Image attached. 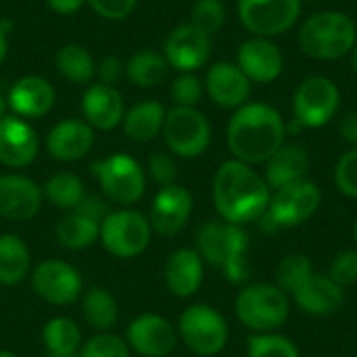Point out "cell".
I'll return each instance as SVG.
<instances>
[{
  "label": "cell",
  "mask_w": 357,
  "mask_h": 357,
  "mask_svg": "<svg viewBox=\"0 0 357 357\" xmlns=\"http://www.w3.org/2000/svg\"><path fill=\"white\" fill-rule=\"evenodd\" d=\"M272 190L266 180L243 161H226L213 178V205L228 224L257 222L270 205Z\"/></svg>",
  "instance_id": "1"
},
{
  "label": "cell",
  "mask_w": 357,
  "mask_h": 357,
  "mask_svg": "<svg viewBox=\"0 0 357 357\" xmlns=\"http://www.w3.org/2000/svg\"><path fill=\"white\" fill-rule=\"evenodd\" d=\"M287 126L282 115L266 102H245L228 123V149L247 165L266 163L282 144Z\"/></svg>",
  "instance_id": "2"
},
{
  "label": "cell",
  "mask_w": 357,
  "mask_h": 357,
  "mask_svg": "<svg viewBox=\"0 0 357 357\" xmlns=\"http://www.w3.org/2000/svg\"><path fill=\"white\" fill-rule=\"evenodd\" d=\"M197 251L203 261L220 268L230 282L238 284L249 278V236L243 226L224 220L205 222L197 232Z\"/></svg>",
  "instance_id": "3"
},
{
  "label": "cell",
  "mask_w": 357,
  "mask_h": 357,
  "mask_svg": "<svg viewBox=\"0 0 357 357\" xmlns=\"http://www.w3.org/2000/svg\"><path fill=\"white\" fill-rule=\"evenodd\" d=\"M356 44V23L351 17L339 10L316 13L299 31L301 50L316 61H337L349 54Z\"/></svg>",
  "instance_id": "4"
},
{
  "label": "cell",
  "mask_w": 357,
  "mask_h": 357,
  "mask_svg": "<svg viewBox=\"0 0 357 357\" xmlns=\"http://www.w3.org/2000/svg\"><path fill=\"white\" fill-rule=\"evenodd\" d=\"M234 310L247 328L255 333H274L287 322L291 301L276 284H251L238 293Z\"/></svg>",
  "instance_id": "5"
},
{
  "label": "cell",
  "mask_w": 357,
  "mask_h": 357,
  "mask_svg": "<svg viewBox=\"0 0 357 357\" xmlns=\"http://www.w3.org/2000/svg\"><path fill=\"white\" fill-rule=\"evenodd\" d=\"M92 172L105 192V197L117 205H134L146 190V174L140 163L126 155L115 153L96 161Z\"/></svg>",
  "instance_id": "6"
},
{
  "label": "cell",
  "mask_w": 357,
  "mask_h": 357,
  "mask_svg": "<svg viewBox=\"0 0 357 357\" xmlns=\"http://www.w3.org/2000/svg\"><path fill=\"white\" fill-rule=\"evenodd\" d=\"M151 222L134 209H117L100 222V243L105 249L119 257L132 259L146 251L151 243Z\"/></svg>",
  "instance_id": "7"
},
{
  "label": "cell",
  "mask_w": 357,
  "mask_h": 357,
  "mask_svg": "<svg viewBox=\"0 0 357 357\" xmlns=\"http://www.w3.org/2000/svg\"><path fill=\"white\" fill-rule=\"evenodd\" d=\"M178 333L186 347L201 357L218 356L228 343V324L224 316L205 303L190 305L182 312Z\"/></svg>",
  "instance_id": "8"
},
{
  "label": "cell",
  "mask_w": 357,
  "mask_h": 357,
  "mask_svg": "<svg viewBox=\"0 0 357 357\" xmlns=\"http://www.w3.org/2000/svg\"><path fill=\"white\" fill-rule=\"evenodd\" d=\"M161 132L169 151L184 159L203 155L211 142V126L195 107H174L167 111Z\"/></svg>",
  "instance_id": "9"
},
{
  "label": "cell",
  "mask_w": 357,
  "mask_h": 357,
  "mask_svg": "<svg viewBox=\"0 0 357 357\" xmlns=\"http://www.w3.org/2000/svg\"><path fill=\"white\" fill-rule=\"evenodd\" d=\"M341 102V92L331 77L312 75L301 82L293 96V113L295 121L301 128H322L328 123Z\"/></svg>",
  "instance_id": "10"
},
{
  "label": "cell",
  "mask_w": 357,
  "mask_h": 357,
  "mask_svg": "<svg viewBox=\"0 0 357 357\" xmlns=\"http://www.w3.org/2000/svg\"><path fill=\"white\" fill-rule=\"evenodd\" d=\"M301 13V0H238L241 23L259 38L289 31Z\"/></svg>",
  "instance_id": "11"
},
{
  "label": "cell",
  "mask_w": 357,
  "mask_h": 357,
  "mask_svg": "<svg viewBox=\"0 0 357 357\" xmlns=\"http://www.w3.org/2000/svg\"><path fill=\"white\" fill-rule=\"evenodd\" d=\"M320 203H322L320 188L305 178L284 188H278L270 199L268 213L272 215L278 228H295L307 222L318 211Z\"/></svg>",
  "instance_id": "12"
},
{
  "label": "cell",
  "mask_w": 357,
  "mask_h": 357,
  "mask_svg": "<svg viewBox=\"0 0 357 357\" xmlns=\"http://www.w3.org/2000/svg\"><path fill=\"white\" fill-rule=\"evenodd\" d=\"M31 287L38 297L52 305H69L77 301L84 289L79 272L61 259L38 264L31 274Z\"/></svg>",
  "instance_id": "13"
},
{
  "label": "cell",
  "mask_w": 357,
  "mask_h": 357,
  "mask_svg": "<svg viewBox=\"0 0 357 357\" xmlns=\"http://www.w3.org/2000/svg\"><path fill=\"white\" fill-rule=\"evenodd\" d=\"M163 56L174 69L182 73H192L209 61L211 36H207L192 23L178 25L165 40Z\"/></svg>",
  "instance_id": "14"
},
{
  "label": "cell",
  "mask_w": 357,
  "mask_h": 357,
  "mask_svg": "<svg viewBox=\"0 0 357 357\" xmlns=\"http://www.w3.org/2000/svg\"><path fill=\"white\" fill-rule=\"evenodd\" d=\"M128 345L142 357H167L178 341L176 328L169 320L157 314H142L128 326Z\"/></svg>",
  "instance_id": "15"
},
{
  "label": "cell",
  "mask_w": 357,
  "mask_h": 357,
  "mask_svg": "<svg viewBox=\"0 0 357 357\" xmlns=\"http://www.w3.org/2000/svg\"><path fill=\"white\" fill-rule=\"evenodd\" d=\"M42 188L19 174L0 176V218L13 222L31 220L42 207Z\"/></svg>",
  "instance_id": "16"
},
{
  "label": "cell",
  "mask_w": 357,
  "mask_h": 357,
  "mask_svg": "<svg viewBox=\"0 0 357 357\" xmlns=\"http://www.w3.org/2000/svg\"><path fill=\"white\" fill-rule=\"evenodd\" d=\"M190 213H192L190 192L180 184H169L155 195L149 222L155 232L163 236H174L186 226Z\"/></svg>",
  "instance_id": "17"
},
{
  "label": "cell",
  "mask_w": 357,
  "mask_h": 357,
  "mask_svg": "<svg viewBox=\"0 0 357 357\" xmlns=\"http://www.w3.org/2000/svg\"><path fill=\"white\" fill-rule=\"evenodd\" d=\"M236 65L249 77V82L270 84L282 73L284 56L270 38L255 36L241 44Z\"/></svg>",
  "instance_id": "18"
},
{
  "label": "cell",
  "mask_w": 357,
  "mask_h": 357,
  "mask_svg": "<svg viewBox=\"0 0 357 357\" xmlns=\"http://www.w3.org/2000/svg\"><path fill=\"white\" fill-rule=\"evenodd\" d=\"M36 157L38 136L33 128L17 115H4L0 119V163L21 169L33 163Z\"/></svg>",
  "instance_id": "19"
},
{
  "label": "cell",
  "mask_w": 357,
  "mask_h": 357,
  "mask_svg": "<svg viewBox=\"0 0 357 357\" xmlns=\"http://www.w3.org/2000/svg\"><path fill=\"white\" fill-rule=\"evenodd\" d=\"M205 88L211 100L224 109H238L251 94V82L236 63L220 61L209 67Z\"/></svg>",
  "instance_id": "20"
},
{
  "label": "cell",
  "mask_w": 357,
  "mask_h": 357,
  "mask_svg": "<svg viewBox=\"0 0 357 357\" xmlns=\"http://www.w3.org/2000/svg\"><path fill=\"white\" fill-rule=\"evenodd\" d=\"M82 113L92 130L111 132L123 121V98L113 86L92 84L82 96Z\"/></svg>",
  "instance_id": "21"
},
{
  "label": "cell",
  "mask_w": 357,
  "mask_h": 357,
  "mask_svg": "<svg viewBox=\"0 0 357 357\" xmlns=\"http://www.w3.org/2000/svg\"><path fill=\"white\" fill-rule=\"evenodd\" d=\"M94 144L92 128L82 119H63L46 136V151L59 161H77Z\"/></svg>",
  "instance_id": "22"
},
{
  "label": "cell",
  "mask_w": 357,
  "mask_h": 357,
  "mask_svg": "<svg viewBox=\"0 0 357 357\" xmlns=\"http://www.w3.org/2000/svg\"><path fill=\"white\" fill-rule=\"evenodd\" d=\"M54 105V88L40 75L21 77L8 92V107L17 117L36 119L46 115Z\"/></svg>",
  "instance_id": "23"
},
{
  "label": "cell",
  "mask_w": 357,
  "mask_h": 357,
  "mask_svg": "<svg viewBox=\"0 0 357 357\" xmlns=\"http://www.w3.org/2000/svg\"><path fill=\"white\" fill-rule=\"evenodd\" d=\"M163 276L167 289L176 297H192L203 282V257L197 249H178L169 255Z\"/></svg>",
  "instance_id": "24"
},
{
  "label": "cell",
  "mask_w": 357,
  "mask_h": 357,
  "mask_svg": "<svg viewBox=\"0 0 357 357\" xmlns=\"http://www.w3.org/2000/svg\"><path fill=\"white\" fill-rule=\"evenodd\" d=\"M293 297L299 310L312 316L335 314L345 301L343 287H339L331 276L324 274H312V278Z\"/></svg>",
  "instance_id": "25"
},
{
  "label": "cell",
  "mask_w": 357,
  "mask_h": 357,
  "mask_svg": "<svg viewBox=\"0 0 357 357\" xmlns=\"http://www.w3.org/2000/svg\"><path fill=\"white\" fill-rule=\"evenodd\" d=\"M266 163L268 165L264 180L270 186V190H278L293 182L305 180L310 169V157L297 144H282Z\"/></svg>",
  "instance_id": "26"
},
{
  "label": "cell",
  "mask_w": 357,
  "mask_h": 357,
  "mask_svg": "<svg viewBox=\"0 0 357 357\" xmlns=\"http://www.w3.org/2000/svg\"><path fill=\"white\" fill-rule=\"evenodd\" d=\"M165 115V107L157 100L138 102L123 115V132L136 142H146L163 130Z\"/></svg>",
  "instance_id": "27"
},
{
  "label": "cell",
  "mask_w": 357,
  "mask_h": 357,
  "mask_svg": "<svg viewBox=\"0 0 357 357\" xmlns=\"http://www.w3.org/2000/svg\"><path fill=\"white\" fill-rule=\"evenodd\" d=\"M100 238V220L86 215L77 209L69 211L56 224V241L71 251L88 249Z\"/></svg>",
  "instance_id": "28"
},
{
  "label": "cell",
  "mask_w": 357,
  "mask_h": 357,
  "mask_svg": "<svg viewBox=\"0 0 357 357\" xmlns=\"http://www.w3.org/2000/svg\"><path fill=\"white\" fill-rule=\"evenodd\" d=\"M27 245L15 234H0V284L13 287L29 274Z\"/></svg>",
  "instance_id": "29"
},
{
  "label": "cell",
  "mask_w": 357,
  "mask_h": 357,
  "mask_svg": "<svg viewBox=\"0 0 357 357\" xmlns=\"http://www.w3.org/2000/svg\"><path fill=\"white\" fill-rule=\"evenodd\" d=\"M169 63L155 50H140L126 63V77L138 88H155L167 77Z\"/></svg>",
  "instance_id": "30"
},
{
  "label": "cell",
  "mask_w": 357,
  "mask_h": 357,
  "mask_svg": "<svg viewBox=\"0 0 357 357\" xmlns=\"http://www.w3.org/2000/svg\"><path fill=\"white\" fill-rule=\"evenodd\" d=\"M56 71L71 84H90L96 75L92 54L79 44H65L54 56Z\"/></svg>",
  "instance_id": "31"
},
{
  "label": "cell",
  "mask_w": 357,
  "mask_h": 357,
  "mask_svg": "<svg viewBox=\"0 0 357 357\" xmlns=\"http://www.w3.org/2000/svg\"><path fill=\"white\" fill-rule=\"evenodd\" d=\"M82 316L92 328L105 333L119 318L117 301L109 291H105L100 287H92L90 291H86V295L82 299Z\"/></svg>",
  "instance_id": "32"
},
{
  "label": "cell",
  "mask_w": 357,
  "mask_h": 357,
  "mask_svg": "<svg viewBox=\"0 0 357 357\" xmlns=\"http://www.w3.org/2000/svg\"><path fill=\"white\" fill-rule=\"evenodd\" d=\"M42 195L54 207L65 209V211H73L82 203V199L86 197V188H84V182L75 174L59 172L46 180V184L42 186Z\"/></svg>",
  "instance_id": "33"
},
{
  "label": "cell",
  "mask_w": 357,
  "mask_h": 357,
  "mask_svg": "<svg viewBox=\"0 0 357 357\" xmlns=\"http://www.w3.org/2000/svg\"><path fill=\"white\" fill-rule=\"evenodd\" d=\"M42 341L48 354H77L82 347V331L73 320L59 316L46 322L42 331Z\"/></svg>",
  "instance_id": "34"
},
{
  "label": "cell",
  "mask_w": 357,
  "mask_h": 357,
  "mask_svg": "<svg viewBox=\"0 0 357 357\" xmlns=\"http://www.w3.org/2000/svg\"><path fill=\"white\" fill-rule=\"evenodd\" d=\"M312 274H314V266L305 255L301 253L287 255L276 268V287L287 295H295L312 278Z\"/></svg>",
  "instance_id": "35"
},
{
  "label": "cell",
  "mask_w": 357,
  "mask_h": 357,
  "mask_svg": "<svg viewBox=\"0 0 357 357\" xmlns=\"http://www.w3.org/2000/svg\"><path fill=\"white\" fill-rule=\"evenodd\" d=\"M249 357H299L297 345L282 337V335H274V333H257L249 339Z\"/></svg>",
  "instance_id": "36"
},
{
  "label": "cell",
  "mask_w": 357,
  "mask_h": 357,
  "mask_svg": "<svg viewBox=\"0 0 357 357\" xmlns=\"http://www.w3.org/2000/svg\"><path fill=\"white\" fill-rule=\"evenodd\" d=\"M226 21V8L222 0H197L192 4L190 23L205 31L207 36H213L222 29Z\"/></svg>",
  "instance_id": "37"
},
{
  "label": "cell",
  "mask_w": 357,
  "mask_h": 357,
  "mask_svg": "<svg viewBox=\"0 0 357 357\" xmlns=\"http://www.w3.org/2000/svg\"><path fill=\"white\" fill-rule=\"evenodd\" d=\"M79 357H130V345L111 335V333H100L92 339H88L79 351H77Z\"/></svg>",
  "instance_id": "38"
},
{
  "label": "cell",
  "mask_w": 357,
  "mask_h": 357,
  "mask_svg": "<svg viewBox=\"0 0 357 357\" xmlns=\"http://www.w3.org/2000/svg\"><path fill=\"white\" fill-rule=\"evenodd\" d=\"M203 96V84L195 73H180L172 82V100L176 107H197Z\"/></svg>",
  "instance_id": "39"
},
{
  "label": "cell",
  "mask_w": 357,
  "mask_h": 357,
  "mask_svg": "<svg viewBox=\"0 0 357 357\" xmlns=\"http://www.w3.org/2000/svg\"><path fill=\"white\" fill-rule=\"evenodd\" d=\"M335 182H337V188L345 197L357 199V146L347 151L339 159L335 167Z\"/></svg>",
  "instance_id": "40"
},
{
  "label": "cell",
  "mask_w": 357,
  "mask_h": 357,
  "mask_svg": "<svg viewBox=\"0 0 357 357\" xmlns=\"http://www.w3.org/2000/svg\"><path fill=\"white\" fill-rule=\"evenodd\" d=\"M339 287H351L357 282V249L343 251L335 257L328 274Z\"/></svg>",
  "instance_id": "41"
},
{
  "label": "cell",
  "mask_w": 357,
  "mask_h": 357,
  "mask_svg": "<svg viewBox=\"0 0 357 357\" xmlns=\"http://www.w3.org/2000/svg\"><path fill=\"white\" fill-rule=\"evenodd\" d=\"M149 174H151V178L163 188V186L176 184L178 165H176V161H174L169 155H165V153H155V155H151V159H149Z\"/></svg>",
  "instance_id": "42"
},
{
  "label": "cell",
  "mask_w": 357,
  "mask_h": 357,
  "mask_svg": "<svg viewBox=\"0 0 357 357\" xmlns=\"http://www.w3.org/2000/svg\"><path fill=\"white\" fill-rule=\"evenodd\" d=\"M86 2L102 19L119 21V19H126L136 8L138 0H86Z\"/></svg>",
  "instance_id": "43"
},
{
  "label": "cell",
  "mask_w": 357,
  "mask_h": 357,
  "mask_svg": "<svg viewBox=\"0 0 357 357\" xmlns=\"http://www.w3.org/2000/svg\"><path fill=\"white\" fill-rule=\"evenodd\" d=\"M96 73L98 77L102 79L100 84H107V86H113L121 75H126V65L121 63L119 56H105L100 61V65H96Z\"/></svg>",
  "instance_id": "44"
},
{
  "label": "cell",
  "mask_w": 357,
  "mask_h": 357,
  "mask_svg": "<svg viewBox=\"0 0 357 357\" xmlns=\"http://www.w3.org/2000/svg\"><path fill=\"white\" fill-rule=\"evenodd\" d=\"M339 134L345 142L357 146V111L345 113V117L339 123Z\"/></svg>",
  "instance_id": "45"
},
{
  "label": "cell",
  "mask_w": 357,
  "mask_h": 357,
  "mask_svg": "<svg viewBox=\"0 0 357 357\" xmlns=\"http://www.w3.org/2000/svg\"><path fill=\"white\" fill-rule=\"evenodd\" d=\"M86 0H46V4L59 13V15H71L75 10H79V6L84 4Z\"/></svg>",
  "instance_id": "46"
},
{
  "label": "cell",
  "mask_w": 357,
  "mask_h": 357,
  "mask_svg": "<svg viewBox=\"0 0 357 357\" xmlns=\"http://www.w3.org/2000/svg\"><path fill=\"white\" fill-rule=\"evenodd\" d=\"M6 52H8V40H6V33L0 29V65L6 59Z\"/></svg>",
  "instance_id": "47"
},
{
  "label": "cell",
  "mask_w": 357,
  "mask_h": 357,
  "mask_svg": "<svg viewBox=\"0 0 357 357\" xmlns=\"http://www.w3.org/2000/svg\"><path fill=\"white\" fill-rule=\"evenodd\" d=\"M4 111H6V100H4V96L0 94V119L4 117Z\"/></svg>",
  "instance_id": "48"
},
{
  "label": "cell",
  "mask_w": 357,
  "mask_h": 357,
  "mask_svg": "<svg viewBox=\"0 0 357 357\" xmlns=\"http://www.w3.org/2000/svg\"><path fill=\"white\" fill-rule=\"evenodd\" d=\"M351 52H354V71H356V75H357V44H356V48H354Z\"/></svg>",
  "instance_id": "49"
},
{
  "label": "cell",
  "mask_w": 357,
  "mask_h": 357,
  "mask_svg": "<svg viewBox=\"0 0 357 357\" xmlns=\"http://www.w3.org/2000/svg\"><path fill=\"white\" fill-rule=\"evenodd\" d=\"M46 357H79L77 354H67V356H59V354H48Z\"/></svg>",
  "instance_id": "50"
},
{
  "label": "cell",
  "mask_w": 357,
  "mask_h": 357,
  "mask_svg": "<svg viewBox=\"0 0 357 357\" xmlns=\"http://www.w3.org/2000/svg\"><path fill=\"white\" fill-rule=\"evenodd\" d=\"M0 357H19L17 354H13V351H0Z\"/></svg>",
  "instance_id": "51"
},
{
  "label": "cell",
  "mask_w": 357,
  "mask_h": 357,
  "mask_svg": "<svg viewBox=\"0 0 357 357\" xmlns=\"http://www.w3.org/2000/svg\"><path fill=\"white\" fill-rule=\"evenodd\" d=\"M354 238H356V245H357V220H356V226H354Z\"/></svg>",
  "instance_id": "52"
},
{
  "label": "cell",
  "mask_w": 357,
  "mask_h": 357,
  "mask_svg": "<svg viewBox=\"0 0 357 357\" xmlns=\"http://www.w3.org/2000/svg\"><path fill=\"white\" fill-rule=\"evenodd\" d=\"M222 2H224V0H222Z\"/></svg>",
  "instance_id": "53"
}]
</instances>
